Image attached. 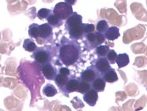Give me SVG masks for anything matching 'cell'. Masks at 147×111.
I'll return each mask as SVG.
<instances>
[{
  "label": "cell",
  "mask_w": 147,
  "mask_h": 111,
  "mask_svg": "<svg viewBox=\"0 0 147 111\" xmlns=\"http://www.w3.org/2000/svg\"><path fill=\"white\" fill-rule=\"evenodd\" d=\"M65 2L66 3H68V4H70V5H74L75 3H76V2H77V0H65Z\"/></svg>",
  "instance_id": "26"
},
{
  "label": "cell",
  "mask_w": 147,
  "mask_h": 111,
  "mask_svg": "<svg viewBox=\"0 0 147 111\" xmlns=\"http://www.w3.org/2000/svg\"><path fill=\"white\" fill-rule=\"evenodd\" d=\"M23 48H24V50L26 51L33 52L36 50V48H37V44H35V42L32 39H26L24 40Z\"/></svg>",
  "instance_id": "18"
},
{
  "label": "cell",
  "mask_w": 147,
  "mask_h": 111,
  "mask_svg": "<svg viewBox=\"0 0 147 111\" xmlns=\"http://www.w3.org/2000/svg\"><path fill=\"white\" fill-rule=\"evenodd\" d=\"M84 100L89 106H95L98 101V92L95 90L91 88L88 91L84 94Z\"/></svg>",
  "instance_id": "10"
},
{
  "label": "cell",
  "mask_w": 147,
  "mask_h": 111,
  "mask_svg": "<svg viewBox=\"0 0 147 111\" xmlns=\"http://www.w3.org/2000/svg\"><path fill=\"white\" fill-rule=\"evenodd\" d=\"M46 20L52 27H59L62 25V21L59 19L53 12L47 17Z\"/></svg>",
  "instance_id": "16"
},
{
  "label": "cell",
  "mask_w": 147,
  "mask_h": 111,
  "mask_svg": "<svg viewBox=\"0 0 147 111\" xmlns=\"http://www.w3.org/2000/svg\"><path fill=\"white\" fill-rule=\"evenodd\" d=\"M53 13L59 19L63 21V20H66L73 13V9L71 5L66 3L65 2H61L55 6L53 10Z\"/></svg>",
  "instance_id": "4"
},
{
  "label": "cell",
  "mask_w": 147,
  "mask_h": 111,
  "mask_svg": "<svg viewBox=\"0 0 147 111\" xmlns=\"http://www.w3.org/2000/svg\"><path fill=\"white\" fill-rule=\"evenodd\" d=\"M116 63L119 68H122L123 67H126L129 63V57L126 53H121L117 54L116 58Z\"/></svg>",
  "instance_id": "15"
},
{
  "label": "cell",
  "mask_w": 147,
  "mask_h": 111,
  "mask_svg": "<svg viewBox=\"0 0 147 111\" xmlns=\"http://www.w3.org/2000/svg\"><path fill=\"white\" fill-rule=\"evenodd\" d=\"M109 50H110V48L107 45L100 44L97 47H95V53L99 57H106V54L108 53Z\"/></svg>",
  "instance_id": "20"
},
{
  "label": "cell",
  "mask_w": 147,
  "mask_h": 111,
  "mask_svg": "<svg viewBox=\"0 0 147 111\" xmlns=\"http://www.w3.org/2000/svg\"><path fill=\"white\" fill-rule=\"evenodd\" d=\"M40 68H41V70H42V74H43V76H44L47 80H54L55 78V76H56V74H57V73H58L56 67H55L53 66V65L51 64V63L43 65V66H42V67H40Z\"/></svg>",
  "instance_id": "8"
},
{
  "label": "cell",
  "mask_w": 147,
  "mask_h": 111,
  "mask_svg": "<svg viewBox=\"0 0 147 111\" xmlns=\"http://www.w3.org/2000/svg\"><path fill=\"white\" fill-rule=\"evenodd\" d=\"M117 56V52L114 50H109V51L106 54V57H105L109 61L110 64H114V63H116Z\"/></svg>",
  "instance_id": "22"
},
{
  "label": "cell",
  "mask_w": 147,
  "mask_h": 111,
  "mask_svg": "<svg viewBox=\"0 0 147 111\" xmlns=\"http://www.w3.org/2000/svg\"><path fill=\"white\" fill-rule=\"evenodd\" d=\"M101 76L103 77L105 82H108V83H114L118 80L117 74L116 71L112 68L107 70Z\"/></svg>",
  "instance_id": "13"
},
{
  "label": "cell",
  "mask_w": 147,
  "mask_h": 111,
  "mask_svg": "<svg viewBox=\"0 0 147 111\" xmlns=\"http://www.w3.org/2000/svg\"><path fill=\"white\" fill-rule=\"evenodd\" d=\"M108 27H109V26H108L107 22L105 20H101V21H99L96 25V31L104 34L106 32V30L108 29Z\"/></svg>",
  "instance_id": "21"
},
{
  "label": "cell",
  "mask_w": 147,
  "mask_h": 111,
  "mask_svg": "<svg viewBox=\"0 0 147 111\" xmlns=\"http://www.w3.org/2000/svg\"><path fill=\"white\" fill-rule=\"evenodd\" d=\"M32 57L33 58L35 63L42 67L47 63H50L53 60V51L49 46L37 47L36 50L32 52Z\"/></svg>",
  "instance_id": "3"
},
{
  "label": "cell",
  "mask_w": 147,
  "mask_h": 111,
  "mask_svg": "<svg viewBox=\"0 0 147 111\" xmlns=\"http://www.w3.org/2000/svg\"><path fill=\"white\" fill-rule=\"evenodd\" d=\"M100 73L96 70L94 67H88L87 69H85L84 72L81 73L80 79L85 82L91 83L93 80H94L98 76H100Z\"/></svg>",
  "instance_id": "6"
},
{
  "label": "cell",
  "mask_w": 147,
  "mask_h": 111,
  "mask_svg": "<svg viewBox=\"0 0 147 111\" xmlns=\"http://www.w3.org/2000/svg\"><path fill=\"white\" fill-rule=\"evenodd\" d=\"M57 92H58L57 89L55 88V86L52 84H47L42 89L43 95H45L46 97H54L55 95L57 94Z\"/></svg>",
  "instance_id": "17"
},
{
  "label": "cell",
  "mask_w": 147,
  "mask_h": 111,
  "mask_svg": "<svg viewBox=\"0 0 147 111\" xmlns=\"http://www.w3.org/2000/svg\"><path fill=\"white\" fill-rule=\"evenodd\" d=\"M86 37V47L94 49L100 44H102L105 41V35L99 32H91L85 34Z\"/></svg>",
  "instance_id": "5"
},
{
  "label": "cell",
  "mask_w": 147,
  "mask_h": 111,
  "mask_svg": "<svg viewBox=\"0 0 147 111\" xmlns=\"http://www.w3.org/2000/svg\"><path fill=\"white\" fill-rule=\"evenodd\" d=\"M94 67L96 68V70L100 73V75H102L104 73H105L107 70L111 69V64L109 63V61L107 60V58L105 57H99L96 62H95V65Z\"/></svg>",
  "instance_id": "9"
},
{
  "label": "cell",
  "mask_w": 147,
  "mask_h": 111,
  "mask_svg": "<svg viewBox=\"0 0 147 111\" xmlns=\"http://www.w3.org/2000/svg\"><path fill=\"white\" fill-rule=\"evenodd\" d=\"M91 88H92V87H91V84H90V83L85 82V81L82 80L80 79L79 85H78V88L77 90V91L84 95V93H86L87 91H88Z\"/></svg>",
  "instance_id": "19"
},
{
  "label": "cell",
  "mask_w": 147,
  "mask_h": 111,
  "mask_svg": "<svg viewBox=\"0 0 147 111\" xmlns=\"http://www.w3.org/2000/svg\"><path fill=\"white\" fill-rule=\"evenodd\" d=\"M105 83L106 82L105 81V80L103 79V77L101 75H100L94 80H93L90 84H91L92 89L95 90L97 92H102V91H105Z\"/></svg>",
  "instance_id": "12"
},
{
  "label": "cell",
  "mask_w": 147,
  "mask_h": 111,
  "mask_svg": "<svg viewBox=\"0 0 147 111\" xmlns=\"http://www.w3.org/2000/svg\"><path fill=\"white\" fill-rule=\"evenodd\" d=\"M105 39H108L110 41H113L120 37V33H119V28L117 27H110L106 30L105 33Z\"/></svg>",
  "instance_id": "11"
},
{
  "label": "cell",
  "mask_w": 147,
  "mask_h": 111,
  "mask_svg": "<svg viewBox=\"0 0 147 111\" xmlns=\"http://www.w3.org/2000/svg\"><path fill=\"white\" fill-rule=\"evenodd\" d=\"M53 11L51 10H48V9H41L38 12V19L40 20H44V19H47V17L52 13Z\"/></svg>",
  "instance_id": "23"
},
{
  "label": "cell",
  "mask_w": 147,
  "mask_h": 111,
  "mask_svg": "<svg viewBox=\"0 0 147 111\" xmlns=\"http://www.w3.org/2000/svg\"><path fill=\"white\" fill-rule=\"evenodd\" d=\"M68 79H69V75H65V74H61L57 73V74H56V76H55V80H54L55 81L57 86L61 89V91L62 92L64 91L65 86V84H66Z\"/></svg>",
  "instance_id": "14"
},
{
  "label": "cell",
  "mask_w": 147,
  "mask_h": 111,
  "mask_svg": "<svg viewBox=\"0 0 147 111\" xmlns=\"http://www.w3.org/2000/svg\"><path fill=\"white\" fill-rule=\"evenodd\" d=\"M79 81H80V78H77V77L69 78L64 88V94L67 96V94L69 93L77 91V90L78 88Z\"/></svg>",
  "instance_id": "7"
},
{
  "label": "cell",
  "mask_w": 147,
  "mask_h": 111,
  "mask_svg": "<svg viewBox=\"0 0 147 111\" xmlns=\"http://www.w3.org/2000/svg\"><path fill=\"white\" fill-rule=\"evenodd\" d=\"M58 73L59 74H65V75H69V76H70V74H71L70 70L67 67H61L59 69Z\"/></svg>",
  "instance_id": "25"
},
{
  "label": "cell",
  "mask_w": 147,
  "mask_h": 111,
  "mask_svg": "<svg viewBox=\"0 0 147 111\" xmlns=\"http://www.w3.org/2000/svg\"><path fill=\"white\" fill-rule=\"evenodd\" d=\"M81 47L77 40H69L66 38H63L59 50V57L61 62L65 66L73 65L77 63L80 57Z\"/></svg>",
  "instance_id": "1"
},
{
  "label": "cell",
  "mask_w": 147,
  "mask_h": 111,
  "mask_svg": "<svg viewBox=\"0 0 147 111\" xmlns=\"http://www.w3.org/2000/svg\"><path fill=\"white\" fill-rule=\"evenodd\" d=\"M28 33L32 39H35L39 44L49 42L53 39V27L49 23L38 25L33 23L28 28Z\"/></svg>",
  "instance_id": "2"
},
{
  "label": "cell",
  "mask_w": 147,
  "mask_h": 111,
  "mask_svg": "<svg viewBox=\"0 0 147 111\" xmlns=\"http://www.w3.org/2000/svg\"><path fill=\"white\" fill-rule=\"evenodd\" d=\"M83 29H84V36H85L86 33L94 32L95 30V27L94 24H91V23H83Z\"/></svg>",
  "instance_id": "24"
}]
</instances>
